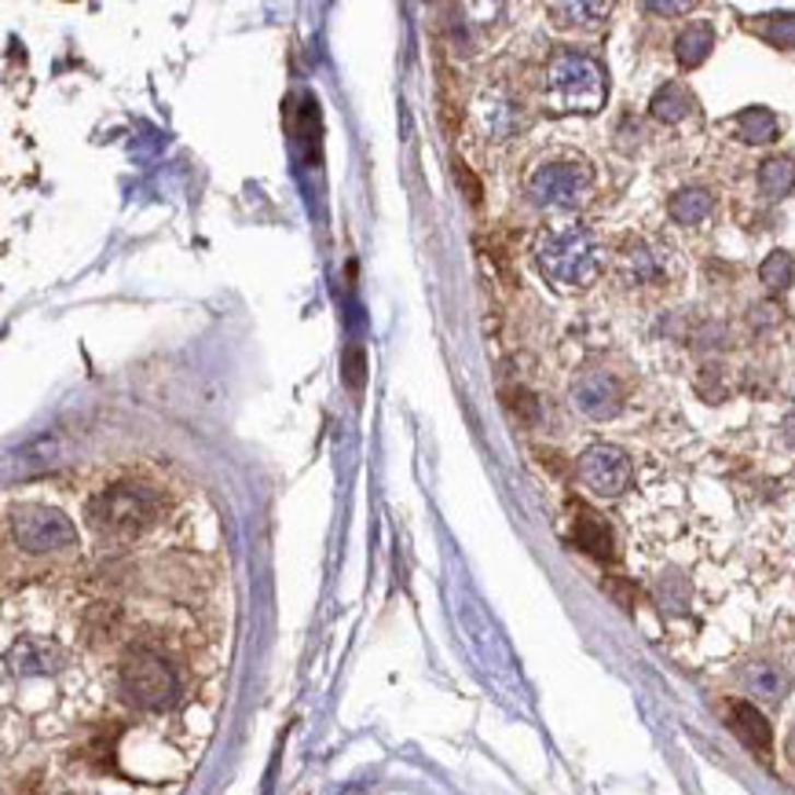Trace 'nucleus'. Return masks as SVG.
Instances as JSON below:
<instances>
[{"label": "nucleus", "mask_w": 795, "mask_h": 795, "mask_svg": "<svg viewBox=\"0 0 795 795\" xmlns=\"http://www.w3.org/2000/svg\"><path fill=\"white\" fill-rule=\"evenodd\" d=\"M547 103L558 114H594L605 103V70L587 51L564 48L547 67Z\"/></svg>", "instance_id": "obj_1"}, {"label": "nucleus", "mask_w": 795, "mask_h": 795, "mask_svg": "<svg viewBox=\"0 0 795 795\" xmlns=\"http://www.w3.org/2000/svg\"><path fill=\"white\" fill-rule=\"evenodd\" d=\"M539 268L558 287H591L601 271V249L583 227H558L539 238Z\"/></svg>", "instance_id": "obj_2"}, {"label": "nucleus", "mask_w": 795, "mask_h": 795, "mask_svg": "<svg viewBox=\"0 0 795 795\" xmlns=\"http://www.w3.org/2000/svg\"><path fill=\"white\" fill-rule=\"evenodd\" d=\"M162 499L143 484H114L103 491L100 499H92L89 521L103 536H140L143 528H151L159 521Z\"/></svg>", "instance_id": "obj_3"}, {"label": "nucleus", "mask_w": 795, "mask_h": 795, "mask_svg": "<svg viewBox=\"0 0 795 795\" xmlns=\"http://www.w3.org/2000/svg\"><path fill=\"white\" fill-rule=\"evenodd\" d=\"M121 689L136 708L162 711L173 704L176 693H180V682H176L173 667L165 664L159 653H151V648H132L121 664Z\"/></svg>", "instance_id": "obj_4"}, {"label": "nucleus", "mask_w": 795, "mask_h": 795, "mask_svg": "<svg viewBox=\"0 0 795 795\" xmlns=\"http://www.w3.org/2000/svg\"><path fill=\"white\" fill-rule=\"evenodd\" d=\"M594 173L583 162H550L528 176V195L536 206L547 209H575L591 195Z\"/></svg>", "instance_id": "obj_5"}, {"label": "nucleus", "mask_w": 795, "mask_h": 795, "mask_svg": "<svg viewBox=\"0 0 795 795\" xmlns=\"http://www.w3.org/2000/svg\"><path fill=\"white\" fill-rule=\"evenodd\" d=\"M8 528H12V539L19 547L30 553H48L78 542L74 525L59 510H48V506H19L12 521H8Z\"/></svg>", "instance_id": "obj_6"}, {"label": "nucleus", "mask_w": 795, "mask_h": 795, "mask_svg": "<svg viewBox=\"0 0 795 795\" xmlns=\"http://www.w3.org/2000/svg\"><path fill=\"white\" fill-rule=\"evenodd\" d=\"M631 477H634L631 458L612 444H594L591 452H583V458H580V480L601 499L623 495V491L631 488Z\"/></svg>", "instance_id": "obj_7"}, {"label": "nucleus", "mask_w": 795, "mask_h": 795, "mask_svg": "<svg viewBox=\"0 0 795 795\" xmlns=\"http://www.w3.org/2000/svg\"><path fill=\"white\" fill-rule=\"evenodd\" d=\"M572 404H575V411H580V414L605 422V418L620 414L623 389H620V382H616L612 374L591 371V374H583V378H575V385H572Z\"/></svg>", "instance_id": "obj_8"}, {"label": "nucleus", "mask_w": 795, "mask_h": 795, "mask_svg": "<svg viewBox=\"0 0 795 795\" xmlns=\"http://www.w3.org/2000/svg\"><path fill=\"white\" fill-rule=\"evenodd\" d=\"M729 726H734V734L740 737V745L751 748L762 759H770L773 729H770V722L762 718V711L756 704H748V700H734V704H729Z\"/></svg>", "instance_id": "obj_9"}, {"label": "nucleus", "mask_w": 795, "mask_h": 795, "mask_svg": "<svg viewBox=\"0 0 795 795\" xmlns=\"http://www.w3.org/2000/svg\"><path fill=\"white\" fill-rule=\"evenodd\" d=\"M740 682H745L751 697L767 700V704H781L784 693H788V675L778 664H748L740 671Z\"/></svg>", "instance_id": "obj_10"}, {"label": "nucleus", "mask_w": 795, "mask_h": 795, "mask_svg": "<svg viewBox=\"0 0 795 795\" xmlns=\"http://www.w3.org/2000/svg\"><path fill=\"white\" fill-rule=\"evenodd\" d=\"M12 667L19 675H48V671H56V664H59V648L51 645V642H19L12 648Z\"/></svg>", "instance_id": "obj_11"}, {"label": "nucleus", "mask_w": 795, "mask_h": 795, "mask_svg": "<svg viewBox=\"0 0 795 795\" xmlns=\"http://www.w3.org/2000/svg\"><path fill=\"white\" fill-rule=\"evenodd\" d=\"M575 542H580L591 558H601V561L612 558L609 528H605V521L598 514H591V510H580V514H575Z\"/></svg>", "instance_id": "obj_12"}, {"label": "nucleus", "mask_w": 795, "mask_h": 795, "mask_svg": "<svg viewBox=\"0 0 795 795\" xmlns=\"http://www.w3.org/2000/svg\"><path fill=\"white\" fill-rule=\"evenodd\" d=\"M711 48H715V34H711V26L708 23H693L689 30L678 34L675 59L682 62L686 70H693V67H700V62L711 56Z\"/></svg>", "instance_id": "obj_13"}, {"label": "nucleus", "mask_w": 795, "mask_h": 795, "mask_svg": "<svg viewBox=\"0 0 795 795\" xmlns=\"http://www.w3.org/2000/svg\"><path fill=\"white\" fill-rule=\"evenodd\" d=\"M671 221L678 224H700V221H708L711 217V209H715V198H711V191H704V187H686V191H678L671 198Z\"/></svg>", "instance_id": "obj_14"}, {"label": "nucleus", "mask_w": 795, "mask_h": 795, "mask_svg": "<svg viewBox=\"0 0 795 795\" xmlns=\"http://www.w3.org/2000/svg\"><path fill=\"white\" fill-rule=\"evenodd\" d=\"M734 129L745 143H770L778 140V118L767 107H748L734 118Z\"/></svg>", "instance_id": "obj_15"}, {"label": "nucleus", "mask_w": 795, "mask_h": 795, "mask_svg": "<svg viewBox=\"0 0 795 795\" xmlns=\"http://www.w3.org/2000/svg\"><path fill=\"white\" fill-rule=\"evenodd\" d=\"M653 118L656 121H664V125H675V121H682L689 110H693V96L682 89V85H664L660 92L653 96Z\"/></svg>", "instance_id": "obj_16"}, {"label": "nucleus", "mask_w": 795, "mask_h": 795, "mask_svg": "<svg viewBox=\"0 0 795 795\" xmlns=\"http://www.w3.org/2000/svg\"><path fill=\"white\" fill-rule=\"evenodd\" d=\"M795 187V162L792 159H770L759 165V191L767 198H784Z\"/></svg>", "instance_id": "obj_17"}, {"label": "nucleus", "mask_w": 795, "mask_h": 795, "mask_svg": "<svg viewBox=\"0 0 795 795\" xmlns=\"http://www.w3.org/2000/svg\"><path fill=\"white\" fill-rule=\"evenodd\" d=\"M756 30H759V37H767V40H770V45H778V48H795V12L767 15Z\"/></svg>", "instance_id": "obj_18"}, {"label": "nucleus", "mask_w": 795, "mask_h": 795, "mask_svg": "<svg viewBox=\"0 0 795 795\" xmlns=\"http://www.w3.org/2000/svg\"><path fill=\"white\" fill-rule=\"evenodd\" d=\"M792 254H784V249H773V254L762 260V268H759V279L767 282L770 290H788L792 287Z\"/></svg>", "instance_id": "obj_19"}, {"label": "nucleus", "mask_w": 795, "mask_h": 795, "mask_svg": "<svg viewBox=\"0 0 795 795\" xmlns=\"http://www.w3.org/2000/svg\"><path fill=\"white\" fill-rule=\"evenodd\" d=\"M612 12V4H550V15H569L564 23H598Z\"/></svg>", "instance_id": "obj_20"}, {"label": "nucleus", "mask_w": 795, "mask_h": 795, "mask_svg": "<svg viewBox=\"0 0 795 795\" xmlns=\"http://www.w3.org/2000/svg\"><path fill=\"white\" fill-rule=\"evenodd\" d=\"M341 371H344V382H349V389H363V378H367V352H363L360 344L344 349Z\"/></svg>", "instance_id": "obj_21"}, {"label": "nucleus", "mask_w": 795, "mask_h": 795, "mask_svg": "<svg viewBox=\"0 0 795 795\" xmlns=\"http://www.w3.org/2000/svg\"><path fill=\"white\" fill-rule=\"evenodd\" d=\"M656 594H660V605H664V609L682 612L686 605H689V587H686L682 580H678V575H664V580H660V591H656Z\"/></svg>", "instance_id": "obj_22"}, {"label": "nucleus", "mask_w": 795, "mask_h": 795, "mask_svg": "<svg viewBox=\"0 0 795 795\" xmlns=\"http://www.w3.org/2000/svg\"><path fill=\"white\" fill-rule=\"evenodd\" d=\"M455 176H458V184H463V191H466V198L469 202H480V180L474 173H469V165L466 162H455Z\"/></svg>", "instance_id": "obj_23"}, {"label": "nucleus", "mask_w": 795, "mask_h": 795, "mask_svg": "<svg viewBox=\"0 0 795 795\" xmlns=\"http://www.w3.org/2000/svg\"><path fill=\"white\" fill-rule=\"evenodd\" d=\"M645 12H653V15H686V12H693V4H689V0H671V4H645Z\"/></svg>", "instance_id": "obj_24"}, {"label": "nucleus", "mask_w": 795, "mask_h": 795, "mask_svg": "<svg viewBox=\"0 0 795 795\" xmlns=\"http://www.w3.org/2000/svg\"><path fill=\"white\" fill-rule=\"evenodd\" d=\"M792 748H795V729H792Z\"/></svg>", "instance_id": "obj_25"}]
</instances>
